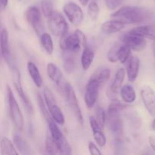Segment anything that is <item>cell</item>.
Returning <instances> with one entry per match:
<instances>
[{
    "instance_id": "obj_25",
    "label": "cell",
    "mask_w": 155,
    "mask_h": 155,
    "mask_svg": "<svg viewBox=\"0 0 155 155\" xmlns=\"http://www.w3.org/2000/svg\"><path fill=\"white\" fill-rule=\"evenodd\" d=\"M0 151L1 154L3 155L6 154H14L18 155V152L17 151L16 148L12 143V141L7 137H3L0 142Z\"/></svg>"
},
{
    "instance_id": "obj_32",
    "label": "cell",
    "mask_w": 155,
    "mask_h": 155,
    "mask_svg": "<svg viewBox=\"0 0 155 155\" xmlns=\"http://www.w3.org/2000/svg\"><path fill=\"white\" fill-rule=\"evenodd\" d=\"M126 107L127 106L125 104H122L118 99L113 100V101H111L110 105H109L107 113L120 114V112L124 110V108H126Z\"/></svg>"
},
{
    "instance_id": "obj_29",
    "label": "cell",
    "mask_w": 155,
    "mask_h": 155,
    "mask_svg": "<svg viewBox=\"0 0 155 155\" xmlns=\"http://www.w3.org/2000/svg\"><path fill=\"white\" fill-rule=\"evenodd\" d=\"M37 103H38V106H39V110H40V112L42 113V116L44 117L45 120L48 121L49 120L52 119L51 115H50L49 112H48V108H47L46 107V104H45V101H44L42 97L39 94H38L37 95Z\"/></svg>"
},
{
    "instance_id": "obj_10",
    "label": "cell",
    "mask_w": 155,
    "mask_h": 155,
    "mask_svg": "<svg viewBox=\"0 0 155 155\" xmlns=\"http://www.w3.org/2000/svg\"><path fill=\"white\" fill-rule=\"evenodd\" d=\"M125 69L122 68H119L116 72V74H115L114 79L113 82H112V83L110 85V86L107 88V91H106L107 97L110 101L117 99L119 92L120 90L121 87H122L123 83H124V80H125Z\"/></svg>"
},
{
    "instance_id": "obj_3",
    "label": "cell",
    "mask_w": 155,
    "mask_h": 155,
    "mask_svg": "<svg viewBox=\"0 0 155 155\" xmlns=\"http://www.w3.org/2000/svg\"><path fill=\"white\" fill-rule=\"evenodd\" d=\"M47 123L48 124L50 136L57 145L59 153L62 154H71L72 153V148L65 136L58 127V124L53 120V119L49 120L47 121Z\"/></svg>"
},
{
    "instance_id": "obj_44",
    "label": "cell",
    "mask_w": 155,
    "mask_h": 155,
    "mask_svg": "<svg viewBox=\"0 0 155 155\" xmlns=\"http://www.w3.org/2000/svg\"><path fill=\"white\" fill-rule=\"evenodd\" d=\"M152 129H153V130H154V131H155V117H154V120H153V122H152Z\"/></svg>"
},
{
    "instance_id": "obj_18",
    "label": "cell",
    "mask_w": 155,
    "mask_h": 155,
    "mask_svg": "<svg viewBox=\"0 0 155 155\" xmlns=\"http://www.w3.org/2000/svg\"><path fill=\"white\" fill-rule=\"evenodd\" d=\"M0 48L1 53L8 64H11V51L9 45V35L6 29H3L0 33Z\"/></svg>"
},
{
    "instance_id": "obj_23",
    "label": "cell",
    "mask_w": 155,
    "mask_h": 155,
    "mask_svg": "<svg viewBox=\"0 0 155 155\" xmlns=\"http://www.w3.org/2000/svg\"><path fill=\"white\" fill-rule=\"evenodd\" d=\"M94 58H95L94 51L89 47H88V45L84 47L83 52H82L81 59H80L81 66L83 71H87L88 69H89L94 61Z\"/></svg>"
},
{
    "instance_id": "obj_4",
    "label": "cell",
    "mask_w": 155,
    "mask_h": 155,
    "mask_svg": "<svg viewBox=\"0 0 155 155\" xmlns=\"http://www.w3.org/2000/svg\"><path fill=\"white\" fill-rule=\"evenodd\" d=\"M48 18V27L54 36L62 37L68 33V24L64 17L58 12L53 11Z\"/></svg>"
},
{
    "instance_id": "obj_8",
    "label": "cell",
    "mask_w": 155,
    "mask_h": 155,
    "mask_svg": "<svg viewBox=\"0 0 155 155\" xmlns=\"http://www.w3.org/2000/svg\"><path fill=\"white\" fill-rule=\"evenodd\" d=\"M101 86V83L96 79L92 77L88 82L86 86L84 95L85 103H86V105L88 108H92L95 105V102L98 99Z\"/></svg>"
},
{
    "instance_id": "obj_36",
    "label": "cell",
    "mask_w": 155,
    "mask_h": 155,
    "mask_svg": "<svg viewBox=\"0 0 155 155\" xmlns=\"http://www.w3.org/2000/svg\"><path fill=\"white\" fill-rule=\"evenodd\" d=\"M120 46V44H115L114 45L110 48L107 54V59L111 63H116L117 62V52L118 48Z\"/></svg>"
},
{
    "instance_id": "obj_19",
    "label": "cell",
    "mask_w": 155,
    "mask_h": 155,
    "mask_svg": "<svg viewBox=\"0 0 155 155\" xmlns=\"http://www.w3.org/2000/svg\"><path fill=\"white\" fill-rule=\"evenodd\" d=\"M129 32L133 33V34L142 36L143 38H145V39L148 38V39L155 41V26H140V27H137L132 29Z\"/></svg>"
},
{
    "instance_id": "obj_34",
    "label": "cell",
    "mask_w": 155,
    "mask_h": 155,
    "mask_svg": "<svg viewBox=\"0 0 155 155\" xmlns=\"http://www.w3.org/2000/svg\"><path fill=\"white\" fill-rule=\"evenodd\" d=\"M42 12L45 18H48L53 12V5L51 0H42L41 2Z\"/></svg>"
},
{
    "instance_id": "obj_35",
    "label": "cell",
    "mask_w": 155,
    "mask_h": 155,
    "mask_svg": "<svg viewBox=\"0 0 155 155\" xmlns=\"http://www.w3.org/2000/svg\"><path fill=\"white\" fill-rule=\"evenodd\" d=\"M14 142H15V148L18 149V151H21V153H24V151L27 150V144H26L25 141L20 136V135L15 134L14 136Z\"/></svg>"
},
{
    "instance_id": "obj_38",
    "label": "cell",
    "mask_w": 155,
    "mask_h": 155,
    "mask_svg": "<svg viewBox=\"0 0 155 155\" xmlns=\"http://www.w3.org/2000/svg\"><path fill=\"white\" fill-rule=\"evenodd\" d=\"M124 0H104L106 7L110 11H114L119 8L123 3Z\"/></svg>"
},
{
    "instance_id": "obj_1",
    "label": "cell",
    "mask_w": 155,
    "mask_h": 155,
    "mask_svg": "<svg viewBox=\"0 0 155 155\" xmlns=\"http://www.w3.org/2000/svg\"><path fill=\"white\" fill-rule=\"evenodd\" d=\"M152 13L145 8L135 6H124L111 14L110 18L126 24H138L148 21Z\"/></svg>"
},
{
    "instance_id": "obj_45",
    "label": "cell",
    "mask_w": 155,
    "mask_h": 155,
    "mask_svg": "<svg viewBox=\"0 0 155 155\" xmlns=\"http://www.w3.org/2000/svg\"><path fill=\"white\" fill-rule=\"evenodd\" d=\"M154 54L155 56V41H154Z\"/></svg>"
},
{
    "instance_id": "obj_46",
    "label": "cell",
    "mask_w": 155,
    "mask_h": 155,
    "mask_svg": "<svg viewBox=\"0 0 155 155\" xmlns=\"http://www.w3.org/2000/svg\"><path fill=\"white\" fill-rule=\"evenodd\" d=\"M1 11H2V8H1V7H0V12H1Z\"/></svg>"
},
{
    "instance_id": "obj_33",
    "label": "cell",
    "mask_w": 155,
    "mask_h": 155,
    "mask_svg": "<svg viewBox=\"0 0 155 155\" xmlns=\"http://www.w3.org/2000/svg\"><path fill=\"white\" fill-rule=\"evenodd\" d=\"M45 150H46V152L50 154H56L59 153L57 145L54 143L53 139H51V136H47L46 138V140H45Z\"/></svg>"
},
{
    "instance_id": "obj_31",
    "label": "cell",
    "mask_w": 155,
    "mask_h": 155,
    "mask_svg": "<svg viewBox=\"0 0 155 155\" xmlns=\"http://www.w3.org/2000/svg\"><path fill=\"white\" fill-rule=\"evenodd\" d=\"M94 117H95V120L97 121L98 125L102 129L104 128L106 124V118H107V115H106L104 109L100 107H97L96 110H95V116Z\"/></svg>"
},
{
    "instance_id": "obj_13",
    "label": "cell",
    "mask_w": 155,
    "mask_h": 155,
    "mask_svg": "<svg viewBox=\"0 0 155 155\" xmlns=\"http://www.w3.org/2000/svg\"><path fill=\"white\" fill-rule=\"evenodd\" d=\"M141 97L145 108L151 116H155V92L149 86H144L141 89Z\"/></svg>"
},
{
    "instance_id": "obj_20",
    "label": "cell",
    "mask_w": 155,
    "mask_h": 155,
    "mask_svg": "<svg viewBox=\"0 0 155 155\" xmlns=\"http://www.w3.org/2000/svg\"><path fill=\"white\" fill-rule=\"evenodd\" d=\"M125 27V24L115 20L105 21L101 26V31L106 34H113L118 33Z\"/></svg>"
},
{
    "instance_id": "obj_2",
    "label": "cell",
    "mask_w": 155,
    "mask_h": 155,
    "mask_svg": "<svg viewBox=\"0 0 155 155\" xmlns=\"http://www.w3.org/2000/svg\"><path fill=\"white\" fill-rule=\"evenodd\" d=\"M44 101H45L46 107L48 112L51 115L53 120L58 125H63L65 122V118L61 109L58 106L56 101L55 97L51 92V89L48 87H45L43 91Z\"/></svg>"
},
{
    "instance_id": "obj_12",
    "label": "cell",
    "mask_w": 155,
    "mask_h": 155,
    "mask_svg": "<svg viewBox=\"0 0 155 155\" xmlns=\"http://www.w3.org/2000/svg\"><path fill=\"white\" fill-rule=\"evenodd\" d=\"M123 43L128 45L131 50L136 51H142L146 48L147 41L145 38L128 32L122 39Z\"/></svg>"
},
{
    "instance_id": "obj_27",
    "label": "cell",
    "mask_w": 155,
    "mask_h": 155,
    "mask_svg": "<svg viewBox=\"0 0 155 155\" xmlns=\"http://www.w3.org/2000/svg\"><path fill=\"white\" fill-rule=\"evenodd\" d=\"M131 51V48L126 44L123 43L122 45H120L117 52V61H120L121 64L126 63L128 61V59L130 58Z\"/></svg>"
},
{
    "instance_id": "obj_14",
    "label": "cell",
    "mask_w": 155,
    "mask_h": 155,
    "mask_svg": "<svg viewBox=\"0 0 155 155\" xmlns=\"http://www.w3.org/2000/svg\"><path fill=\"white\" fill-rule=\"evenodd\" d=\"M12 71H13V81L15 89H16L17 92H18V95H19L21 101L24 102L26 108L27 109L28 111L31 112L32 110H33V107H32V104L30 99H29V98L27 97V95H26L25 92H24V89H23L22 87L21 80V74H20L19 71H18V68H12Z\"/></svg>"
},
{
    "instance_id": "obj_22",
    "label": "cell",
    "mask_w": 155,
    "mask_h": 155,
    "mask_svg": "<svg viewBox=\"0 0 155 155\" xmlns=\"http://www.w3.org/2000/svg\"><path fill=\"white\" fill-rule=\"evenodd\" d=\"M27 68L29 75L30 76L32 80L34 83V84L36 85V87H42L43 80H42V76H41L40 72H39L37 66L34 63H33V62H28L27 64Z\"/></svg>"
},
{
    "instance_id": "obj_28",
    "label": "cell",
    "mask_w": 155,
    "mask_h": 155,
    "mask_svg": "<svg viewBox=\"0 0 155 155\" xmlns=\"http://www.w3.org/2000/svg\"><path fill=\"white\" fill-rule=\"evenodd\" d=\"M110 74H111L110 70L107 68H104L96 71V73H95V74L92 77L96 79L101 84H104L108 81L110 77Z\"/></svg>"
},
{
    "instance_id": "obj_26",
    "label": "cell",
    "mask_w": 155,
    "mask_h": 155,
    "mask_svg": "<svg viewBox=\"0 0 155 155\" xmlns=\"http://www.w3.org/2000/svg\"><path fill=\"white\" fill-rule=\"evenodd\" d=\"M40 42L42 48L48 54H51L54 51V43L51 35L47 33H42L40 36Z\"/></svg>"
},
{
    "instance_id": "obj_21",
    "label": "cell",
    "mask_w": 155,
    "mask_h": 155,
    "mask_svg": "<svg viewBox=\"0 0 155 155\" xmlns=\"http://www.w3.org/2000/svg\"><path fill=\"white\" fill-rule=\"evenodd\" d=\"M107 120L109 129L115 134L122 131L123 123L119 114L107 113V118H106V121Z\"/></svg>"
},
{
    "instance_id": "obj_9",
    "label": "cell",
    "mask_w": 155,
    "mask_h": 155,
    "mask_svg": "<svg viewBox=\"0 0 155 155\" xmlns=\"http://www.w3.org/2000/svg\"><path fill=\"white\" fill-rule=\"evenodd\" d=\"M64 13L65 14L70 22L74 26H79L83 22L84 15L81 8L76 3L68 2L63 7Z\"/></svg>"
},
{
    "instance_id": "obj_7",
    "label": "cell",
    "mask_w": 155,
    "mask_h": 155,
    "mask_svg": "<svg viewBox=\"0 0 155 155\" xmlns=\"http://www.w3.org/2000/svg\"><path fill=\"white\" fill-rule=\"evenodd\" d=\"M25 16L27 22L32 26L35 33L40 36L45 29L40 10L36 6H30L26 11Z\"/></svg>"
},
{
    "instance_id": "obj_30",
    "label": "cell",
    "mask_w": 155,
    "mask_h": 155,
    "mask_svg": "<svg viewBox=\"0 0 155 155\" xmlns=\"http://www.w3.org/2000/svg\"><path fill=\"white\" fill-rule=\"evenodd\" d=\"M99 6L95 2H89L88 6V15L92 21H96L99 15Z\"/></svg>"
},
{
    "instance_id": "obj_41",
    "label": "cell",
    "mask_w": 155,
    "mask_h": 155,
    "mask_svg": "<svg viewBox=\"0 0 155 155\" xmlns=\"http://www.w3.org/2000/svg\"><path fill=\"white\" fill-rule=\"evenodd\" d=\"M148 142L151 149L155 152V136H150L148 138Z\"/></svg>"
},
{
    "instance_id": "obj_43",
    "label": "cell",
    "mask_w": 155,
    "mask_h": 155,
    "mask_svg": "<svg viewBox=\"0 0 155 155\" xmlns=\"http://www.w3.org/2000/svg\"><path fill=\"white\" fill-rule=\"evenodd\" d=\"M79 1H80V2L81 3V4L83 5V6H86V5H87L88 3H89V0H79Z\"/></svg>"
},
{
    "instance_id": "obj_16",
    "label": "cell",
    "mask_w": 155,
    "mask_h": 155,
    "mask_svg": "<svg viewBox=\"0 0 155 155\" xmlns=\"http://www.w3.org/2000/svg\"><path fill=\"white\" fill-rule=\"evenodd\" d=\"M127 62V64L126 73H127L128 80L130 82H134L137 79L138 75H139L140 60L138 56L133 55L130 57Z\"/></svg>"
},
{
    "instance_id": "obj_40",
    "label": "cell",
    "mask_w": 155,
    "mask_h": 155,
    "mask_svg": "<svg viewBox=\"0 0 155 155\" xmlns=\"http://www.w3.org/2000/svg\"><path fill=\"white\" fill-rule=\"evenodd\" d=\"M88 148H89V153L92 155H100L101 154V151H100L99 148L97 147V145L92 142H89V145H88Z\"/></svg>"
},
{
    "instance_id": "obj_17",
    "label": "cell",
    "mask_w": 155,
    "mask_h": 155,
    "mask_svg": "<svg viewBox=\"0 0 155 155\" xmlns=\"http://www.w3.org/2000/svg\"><path fill=\"white\" fill-rule=\"evenodd\" d=\"M89 124H90L91 129H92L94 139H95L97 145L101 148L105 146L106 143H107L105 135L102 132V128L98 125L94 117L91 116L89 117Z\"/></svg>"
},
{
    "instance_id": "obj_37",
    "label": "cell",
    "mask_w": 155,
    "mask_h": 155,
    "mask_svg": "<svg viewBox=\"0 0 155 155\" xmlns=\"http://www.w3.org/2000/svg\"><path fill=\"white\" fill-rule=\"evenodd\" d=\"M75 62L74 58L70 54H67L64 58V69L68 72H71L74 70Z\"/></svg>"
},
{
    "instance_id": "obj_5",
    "label": "cell",
    "mask_w": 155,
    "mask_h": 155,
    "mask_svg": "<svg viewBox=\"0 0 155 155\" xmlns=\"http://www.w3.org/2000/svg\"><path fill=\"white\" fill-rule=\"evenodd\" d=\"M7 93H8V100L9 112L10 116L16 128L20 131L24 130V120L23 114L21 112V108L19 107L18 101H16L13 91L12 90L10 86L7 85Z\"/></svg>"
},
{
    "instance_id": "obj_11",
    "label": "cell",
    "mask_w": 155,
    "mask_h": 155,
    "mask_svg": "<svg viewBox=\"0 0 155 155\" xmlns=\"http://www.w3.org/2000/svg\"><path fill=\"white\" fill-rule=\"evenodd\" d=\"M60 46L64 52L78 53L80 51L82 45L78 38L74 33L72 34L67 33L66 35L61 37Z\"/></svg>"
},
{
    "instance_id": "obj_6",
    "label": "cell",
    "mask_w": 155,
    "mask_h": 155,
    "mask_svg": "<svg viewBox=\"0 0 155 155\" xmlns=\"http://www.w3.org/2000/svg\"><path fill=\"white\" fill-rule=\"evenodd\" d=\"M63 95H64L65 98H66V101L68 103L70 110L74 114L77 121L82 125L83 124V117L81 111V108H80V104H79L75 91L69 83H65Z\"/></svg>"
},
{
    "instance_id": "obj_39",
    "label": "cell",
    "mask_w": 155,
    "mask_h": 155,
    "mask_svg": "<svg viewBox=\"0 0 155 155\" xmlns=\"http://www.w3.org/2000/svg\"><path fill=\"white\" fill-rule=\"evenodd\" d=\"M74 33H75L77 37L78 38L79 41L80 42V44H81L82 46H83V48L87 46V38H86V35L84 34V33H83V31H81L80 30H79V29H77Z\"/></svg>"
},
{
    "instance_id": "obj_42",
    "label": "cell",
    "mask_w": 155,
    "mask_h": 155,
    "mask_svg": "<svg viewBox=\"0 0 155 155\" xmlns=\"http://www.w3.org/2000/svg\"><path fill=\"white\" fill-rule=\"evenodd\" d=\"M8 0H0V7H1L2 10H4L8 5Z\"/></svg>"
},
{
    "instance_id": "obj_24",
    "label": "cell",
    "mask_w": 155,
    "mask_h": 155,
    "mask_svg": "<svg viewBox=\"0 0 155 155\" xmlns=\"http://www.w3.org/2000/svg\"><path fill=\"white\" fill-rule=\"evenodd\" d=\"M120 94L123 101L127 104H132L136 101V94L134 88L130 85H125L121 87Z\"/></svg>"
},
{
    "instance_id": "obj_15",
    "label": "cell",
    "mask_w": 155,
    "mask_h": 155,
    "mask_svg": "<svg viewBox=\"0 0 155 155\" xmlns=\"http://www.w3.org/2000/svg\"><path fill=\"white\" fill-rule=\"evenodd\" d=\"M47 74H48L50 80L54 82L61 89V92L63 93L66 83L64 82L63 74H62L61 71L58 68L55 64L50 62L47 64Z\"/></svg>"
}]
</instances>
